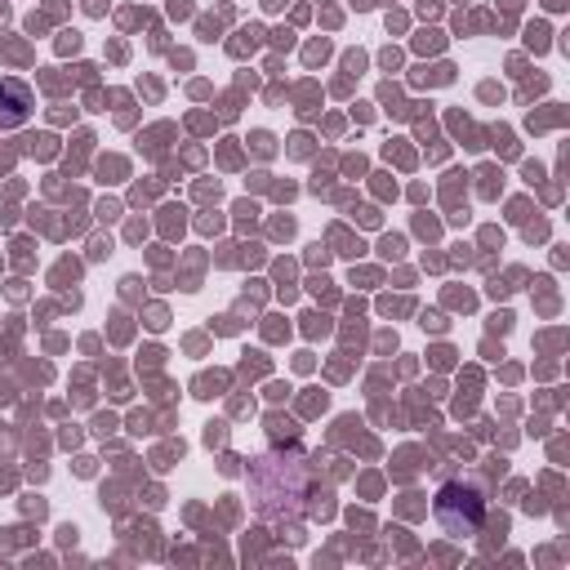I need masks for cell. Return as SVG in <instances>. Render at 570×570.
<instances>
[{
  "label": "cell",
  "mask_w": 570,
  "mask_h": 570,
  "mask_svg": "<svg viewBox=\"0 0 570 570\" xmlns=\"http://www.w3.org/2000/svg\"><path fill=\"white\" fill-rule=\"evenodd\" d=\"M31 107H36V94L31 85L13 80V76H0V129H18L31 120Z\"/></svg>",
  "instance_id": "cell-2"
},
{
  "label": "cell",
  "mask_w": 570,
  "mask_h": 570,
  "mask_svg": "<svg viewBox=\"0 0 570 570\" xmlns=\"http://www.w3.org/2000/svg\"><path fill=\"white\" fill-rule=\"evenodd\" d=\"M432 512H436V521H441L445 534L468 539V534H476V525H481V494H476L472 485H459V481H454V485H441Z\"/></svg>",
  "instance_id": "cell-1"
}]
</instances>
